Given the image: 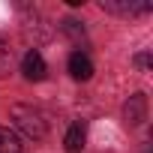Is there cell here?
<instances>
[{"label":"cell","instance_id":"cell-4","mask_svg":"<svg viewBox=\"0 0 153 153\" xmlns=\"http://www.w3.org/2000/svg\"><path fill=\"white\" fill-rule=\"evenodd\" d=\"M123 117H126L129 126H138V123L147 117V96H144V93L129 96V102L123 105Z\"/></svg>","mask_w":153,"mask_h":153},{"label":"cell","instance_id":"cell-8","mask_svg":"<svg viewBox=\"0 0 153 153\" xmlns=\"http://www.w3.org/2000/svg\"><path fill=\"white\" fill-rule=\"evenodd\" d=\"M9 69H12V48L0 39V78L9 75Z\"/></svg>","mask_w":153,"mask_h":153},{"label":"cell","instance_id":"cell-3","mask_svg":"<svg viewBox=\"0 0 153 153\" xmlns=\"http://www.w3.org/2000/svg\"><path fill=\"white\" fill-rule=\"evenodd\" d=\"M69 75L75 81H90L93 78V60L84 51H72L69 54Z\"/></svg>","mask_w":153,"mask_h":153},{"label":"cell","instance_id":"cell-9","mask_svg":"<svg viewBox=\"0 0 153 153\" xmlns=\"http://www.w3.org/2000/svg\"><path fill=\"white\" fill-rule=\"evenodd\" d=\"M63 30H66V36H72V39H84V27L78 24V21H63Z\"/></svg>","mask_w":153,"mask_h":153},{"label":"cell","instance_id":"cell-7","mask_svg":"<svg viewBox=\"0 0 153 153\" xmlns=\"http://www.w3.org/2000/svg\"><path fill=\"white\" fill-rule=\"evenodd\" d=\"M0 153H21V141L12 129L0 126Z\"/></svg>","mask_w":153,"mask_h":153},{"label":"cell","instance_id":"cell-5","mask_svg":"<svg viewBox=\"0 0 153 153\" xmlns=\"http://www.w3.org/2000/svg\"><path fill=\"white\" fill-rule=\"evenodd\" d=\"M105 12H117V15H144L150 12V3H111V0H102Z\"/></svg>","mask_w":153,"mask_h":153},{"label":"cell","instance_id":"cell-1","mask_svg":"<svg viewBox=\"0 0 153 153\" xmlns=\"http://www.w3.org/2000/svg\"><path fill=\"white\" fill-rule=\"evenodd\" d=\"M9 117H12V123H15L27 138H33V141H39V138L48 135V123H45L42 111H36L33 105H12V108H9Z\"/></svg>","mask_w":153,"mask_h":153},{"label":"cell","instance_id":"cell-10","mask_svg":"<svg viewBox=\"0 0 153 153\" xmlns=\"http://www.w3.org/2000/svg\"><path fill=\"white\" fill-rule=\"evenodd\" d=\"M135 66L138 69H147L150 66V54H135Z\"/></svg>","mask_w":153,"mask_h":153},{"label":"cell","instance_id":"cell-2","mask_svg":"<svg viewBox=\"0 0 153 153\" xmlns=\"http://www.w3.org/2000/svg\"><path fill=\"white\" fill-rule=\"evenodd\" d=\"M21 72H24L27 81H42V78H45L48 66H45V60H42V54H39L36 48H30V51L24 54V60H21Z\"/></svg>","mask_w":153,"mask_h":153},{"label":"cell","instance_id":"cell-6","mask_svg":"<svg viewBox=\"0 0 153 153\" xmlns=\"http://www.w3.org/2000/svg\"><path fill=\"white\" fill-rule=\"evenodd\" d=\"M63 144H66V153H81L84 150V123H72Z\"/></svg>","mask_w":153,"mask_h":153}]
</instances>
